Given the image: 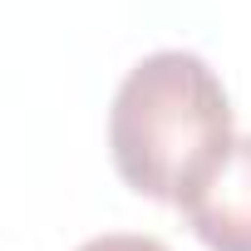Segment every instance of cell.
Segmentation results:
<instances>
[{"instance_id": "3", "label": "cell", "mask_w": 251, "mask_h": 251, "mask_svg": "<svg viewBox=\"0 0 251 251\" xmlns=\"http://www.w3.org/2000/svg\"><path fill=\"white\" fill-rule=\"evenodd\" d=\"M79 251H168V246H163V241H153V236H133V231H108V236L84 241Z\"/></svg>"}, {"instance_id": "1", "label": "cell", "mask_w": 251, "mask_h": 251, "mask_svg": "<svg viewBox=\"0 0 251 251\" xmlns=\"http://www.w3.org/2000/svg\"><path fill=\"white\" fill-rule=\"evenodd\" d=\"M231 148V103L207 59L158 50L128 69L108 108L118 177L153 202L182 207Z\"/></svg>"}, {"instance_id": "2", "label": "cell", "mask_w": 251, "mask_h": 251, "mask_svg": "<svg viewBox=\"0 0 251 251\" xmlns=\"http://www.w3.org/2000/svg\"><path fill=\"white\" fill-rule=\"evenodd\" d=\"M182 217L207 251H251V138H231L226 158L182 202Z\"/></svg>"}]
</instances>
